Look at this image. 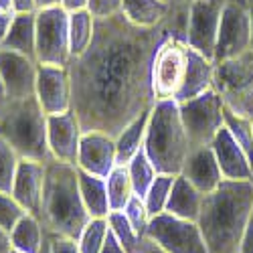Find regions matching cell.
Wrapping results in <instances>:
<instances>
[{"label": "cell", "mask_w": 253, "mask_h": 253, "mask_svg": "<svg viewBox=\"0 0 253 253\" xmlns=\"http://www.w3.org/2000/svg\"><path fill=\"white\" fill-rule=\"evenodd\" d=\"M0 10L12 12V0H0Z\"/></svg>", "instance_id": "7dc6e473"}, {"label": "cell", "mask_w": 253, "mask_h": 253, "mask_svg": "<svg viewBox=\"0 0 253 253\" xmlns=\"http://www.w3.org/2000/svg\"><path fill=\"white\" fill-rule=\"evenodd\" d=\"M136 253H164L160 247H156L150 239H146V237H142V241H140V245H138V249H136Z\"/></svg>", "instance_id": "7bdbcfd3"}, {"label": "cell", "mask_w": 253, "mask_h": 253, "mask_svg": "<svg viewBox=\"0 0 253 253\" xmlns=\"http://www.w3.org/2000/svg\"><path fill=\"white\" fill-rule=\"evenodd\" d=\"M37 59L10 49H0V77H2L10 99L35 95L37 85Z\"/></svg>", "instance_id": "9a60e30c"}, {"label": "cell", "mask_w": 253, "mask_h": 253, "mask_svg": "<svg viewBox=\"0 0 253 253\" xmlns=\"http://www.w3.org/2000/svg\"><path fill=\"white\" fill-rule=\"evenodd\" d=\"M105 186H108V201L112 211H124L128 201L136 195L126 164H116L112 168V172L105 176Z\"/></svg>", "instance_id": "4316f807"}, {"label": "cell", "mask_w": 253, "mask_h": 253, "mask_svg": "<svg viewBox=\"0 0 253 253\" xmlns=\"http://www.w3.org/2000/svg\"><path fill=\"white\" fill-rule=\"evenodd\" d=\"M0 253H12V239L10 231L0 227Z\"/></svg>", "instance_id": "b9f144b4"}, {"label": "cell", "mask_w": 253, "mask_h": 253, "mask_svg": "<svg viewBox=\"0 0 253 253\" xmlns=\"http://www.w3.org/2000/svg\"><path fill=\"white\" fill-rule=\"evenodd\" d=\"M61 6L67 12H73V10L87 8V0H61Z\"/></svg>", "instance_id": "ee69618b"}, {"label": "cell", "mask_w": 253, "mask_h": 253, "mask_svg": "<svg viewBox=\"0 0 253 253\" xmlns=\"http://www.w3.org/2000/svg\"><path fill=\"white\" fill-rule=\"evenodd\" d=\"M203 197L205 195L195 184H191L182 174H176L172 188H170V195H168L164 213H170L174 217L188 219V221H197L201 205H203Z\"/></svg>", "instance_id": "ffe728a7"}, {"label": "cell", "mask_w": 253, "mask_h": 253, "mask_svg": "<svg viewBox=\"0 0 253 253\" xmlns=\"http://www.w3.org/2000/svg\"><path fill=\"white\" fill-rule=\"evenodd\" d=\"M188 4L172 2L162 25L144 29L122 12L95 18L93 39L79 57H71V108L83 132L116 138L140 114L154 108L150 83L152 57L172 33H186Z\"/></svg>", "instance_id": "6da1fadb"}, {"label": "cell", "mask_w": 253, "mask_h": 253, "mask_svg": "<svg viewBox=\"0 0 253 253\" xmlns=\"http://www.w3.org/2000/svg\"><path fill=\"white\" fill-rule=\"evenodd\" d=\"M247 2H251V0H247Z\"/></svg>", "instance_id": "11a10c76"}, {"label": "cell", "mask_w": 253, "mask_h": 253, "mask_svg": "<svg viewBox=\"0 0 253 253\" xmlns=\"http://www.w3.org/2000/svg\"><path fill=\"white\" fill-rule=\"evenodd\" d=\"M45 164L39 160H23L20 158L18 170L12 184V197L27 213L39 215L41 199H43V184H45Z\"/></svg>", "instance_id": "e0dca14e"}, {"label": "cell", "mask_w": 253, "mask_h": 253, "mask_svg": "<svg viewBox=\"0 0 253 253\" xmlns=\"http://www.w3.org/2000/svg\"><path fill=\"white\" fill-rule=\"evenodd\" d=\"M12 16H14V12L0 10V49H2V45H4V39H6V33H8V29H10Z\"/></svg>", "instance_id": "f35d334b"}, {"label": "cell", "mask_w": 253, "mask_h": 253, "mask_svg": "<svg viewBox=\"0 0 253 253\" xmlns=\"http://www.w3.org/2000/svg\"><path fill=\"white\" fill-rule=\"evenodd\" d=\"M0 138L8 142L23 160H51L47 144V114L41 108L37 95L8 101L4 112L0 114Z\"/></svg>", "instance_id": "5b68a950"}, {"label": "cell", "mask_w": 253, "mask_h": 253, "mask_svg": "<svg viewBox=\"0 0 253 253\" xmlns=\"http://www.w3.org/2000/svg\"><path fill=\"white\" fill-rule=\"evenodd\" d=\"M12 253H20V251H16V249H12Z\"/></svg>", "instance_id": "f5cc1de1"}, {"label": "cell", "mask_w": 253, "mask_h": 253, "mask_svg": "<svg viewBox=\"0 0 253 253\" xmlns=\"http://www.w3.org/2000/svg\"><path fill=\"white\" fill-rule=\"evenodd\" d=\"M39 253H51V247H49V235H47V239H45V243H43V247H41Z\"/></svg>", "instance_id": "681fc988"}, {"label": "cell", "mask_w": 253, "mask_h": 253, "mask_svg": "<svg viewBox=\"0 0 253 253\" xmlns=\"http://www.w3.org/2000/svg\"><path fill=\"white\" fill-rule=\"evenodd\" d=\"M37 0H12V12L23 14V12H37Z\"/></svg>", "instance_id": "ab89813d"}, {"label": "cell", "mask_w": 253, "mask_h": 253, "mask_svg": "<svg viewBox=\"0 0 253 253\" xmlns=\"http://www.w3.org/2000/svg\"><path fill=\"white\" fill-rule=\"evenodd\" d=\"M237 253H253V213L243 229V235L239 241V251Z\"/></svg>", "instance_id": "74e56055"}, {"label": "cell", "mask_w": 253, "mask_h": 253, "mask_svg": "<svg viewBox=\"0 0 253 253\" xmlns=\"http://www.w3.org/2000/svg\"><path fill=\"white\" fill-rule=\"evenodd\" d=\"M10 239H12V249L20 253H39L47 239V233L43 231V225H41L39 217L27 213L12 227Z\"/></svg>", "instance_id": "d4e9b609"}, {"label": "cell", "mask_w": 253, "mask_h": 253, "mask_svg": "<svg viewBox=\"0 0 253 253\" xmlns=\"http://www.w3.org/2000/svg\"><path fill=\"white\" fill-rule=\"evenodd\" d=\"M99 253H126V251L120 245V241L112 235V231H108V237H105V243H103V247H101Z\"/></svg>", "instance_id": "60d3db41"}, {"label": "cell", "mask_w": 253, "mask_h": 253, "mask_svg": "<svg viewBox=\"0 0 253 253\" xmlns=\"http://www.w3.org/2000/svg\"><path fill=\"white\" fill-rule=\"evenodd\" d=\"M87 10L95 18L114 16L122 12V0H87Z\"/></svg>", "instance_id": "d590c367"}, {"label": "cell", "mask_w": 253, "mask_h": 253, "mask_svg": "<svg viewBox=\"0 0 253 253\" xmlns=\"http://www.w3.org/2000/svg\"><path fill=\"white\" fill-rule=\"evenodd\" d=\"M37 217L49 237L79 239L91 217L79 193V172L75 164L55 158L45 164L43 199Z\"/></svg>", "instance_id": "3957f363"}, {"label": "cell", "mask_w": 253, "mask_h": 253, "mask_svg": "<svg viewBox=\"0 0 253 253\" xmlns=\"http://www.w3.org/2000/svg\"><path fill=\"white\" fill-rule=\"evenodd\" d=\"M164 2H168V4H172V2H174V0H164Z\"/></svg>", "instance_id": "816d5d0a"}, {"label": "cell", "mask_w": 253, "mask_h": 253, "mask_svg": "<svg viewBox=\"0 0 253 253\" xmlns=\"http://www.w3.org/2000/svg\"><path fill=\"white\" fill-rule=\"evenodd\" d=\"M211 148H213L225 180H253V166L247 154L241 150V146L233 140L225 126L211 142Z\"/></svg>", "instance_id": "ac0fdd59"}, {"label": "cell", "mask_w": 253, "mask_h": 253, "mask_svg": "<svg viewBox=\"0 0 253 253\" xmlns=\"http://www.w3.org/2000/svg\"><path fill=\"white\" fill-rule=\"evenodd\" d=\"M213 89L227 110L253 118V49L213 63Z\"/></svg>", "instance_id": "52a82bcc"}, {"label": "cell", "mask_w": 253, "mask_h": 253, "mask_svg": "<svg viewBox=\"0 0 253 253\" xmlns=\"http://www.w3.org/2000/svg\"><path fill=\"white\" fill-rule=\"evenodd\" d=\"M223 110H225V105L213 87L193 99L178 103L180 120L186 130L191 150L203 148V146H211L217 132L225 126Z\"/></svg>", "instance_id": "ba28073f"}, {"label": "cell", "mask_w": 253, "mask_h": 253, "mask_svg": "<svg viewBox=\"0 0 253 253\" xmlns=\"http://www.w3.org/2000/svg\"><path fill=\"white\" fill-rule=\"evenodd\" d=\"M124 213H126V217H128V221L132 223V227L138 231V235L144 237L146 227H148V223H150V219H152L150 213H148V209H146L144 199L138 197V195H134V197L128 201V205L124 207Z\"/></svg>", "instance_id": "e575fe53"}, {"label": "cell", "mask_w": 253, "mask_h": 253, "mask_svg": "<svg viewBox=\"0 0 253 253\" xmlns=\"http://www.w3.org/2000/svg\"><path fill=\"white\" fill-rule=\"evenodd\" d=\"M79 172V193L85 205L87 213L91 219H105L110 215V201H108V186H105V178L89 174L85 170L77 168Z\"/></svg>", "instance_id": "603a6c76"}, {"label": "cell", "mask_w": 253, "mask_h": 253, "mask_svg": "<svg viewBox=\"0 0 253 253\" xmlns=\"http://www.w3.org/2000/svg\"><path fill=\"white\" fill-rule=\"evenodd\" d=\"M81 136H83V128L73 110L65 114L47 116V144L51 158L77 166Z\"/></svg>", "instance_id": "5bb4252c"}, {"label": "cell", "mask_w": 253, "mask_h": 253, "mask_svg": "<svg viewBox=\"0 0 253 253\" xmlns=\"http://www.w3.org/2000/svg\"><path fill=\"white\" fill-rule=\"evenodd\" d=\"M8 101H10V95H8V91H6V85H4L2 77H0V114L4 112V108L8 105Z\"/></svg>", "instance_id": "f6af8a7d"}, {"label": "cell", "mask_w": 253, "mask_h": 253, "mask_svg": "<svg viewBox=\"0 0 253 253\" xmlns=\"http://www.w3.org/2000/svg\"><path fill=\"white\" fill-rule=\"evenodd\" d=\"M193 47L186 43V33H172L158 45L152 57L150 83L156 101H178L191 63Z\"/></svg>", "instance_id": "8992f818"}, {"label": "cell", "mask_w": 253, "mask_h": 253, "mask_svg": "<svg viewBox=\"0 0 253 253\" xmlns=\"http://www.w3.org/2000/svg\"><path fill=\"white\" fill-rule=\"evenodd\" d=\"M249 18H251V45H249V49H253V0L249 2Z\"/></svg>", "instance_id": "c3c4849f"}, {"label": "cell", "mask_w": 253, "mask_h": 253, "mask_svg": "<svg viewBox=\"0 0 253 253\" xmlns=\"http://www.w3.org/2000/svg\"><path fill=\"white\" fill-rule=\"evenodd\" d=\"M225 2L227 0H193L188 4L186 43L211 61L215 57V45Z\"/></svg>", "instance_id": "7c38bea8"}, {"label": "cell", "mask_w": 253, "mask_h": 253, "mask_svg": "<svg viewBox=\"0 0 253 253\" xmlns=\"http://www.w3.org/2000/svg\"><path fill=\"white\" fill-rule=\"evenodd\" d=\"M35 95L47 116L65 114L71 108V75L69 67L39 63Z\"/></svg>", "instance_id": "4fadbf2b"}, {"label": "cell", "mask_w": 253, "mask_h": 253, "mask_svg": "<svg viewBox=\"0 0 253 253\" xmlns=\"http://www.w3.org/2000/svg\"><path fill=\"white\" fill-rule=\"evenodd\" d=\"M108 231H110L108 219H91L77 239L79 251L81 253H99L105 243V237H108Z\"/></svg>", "instance_id": "1f68e13d"}, {"label": "cell", "mask_w": 253, "mask_h": 253, "mask_svg": "<svg viewBox=\"0 0 253 253\" xmlns=\"http://www.w3.org/2000/svg\"><path fill=\"white\" fill-rule=\"evenodd\" d=\"M170 10L172 4L164 2V0H122V14L130 23L144 29L162 25Z\"/></svg>", "instance_id": "7402d4cb"}, {"label": "cell", "mask_w": 253, "mask_h": 253, "mask_svg": "<svg viewBox=\"0 0 253 253\" xmlns=\"http://www.w3.org/2000/svg\"><path fill=\"white\" fill-rule=\"evenodd\" d=\"M253 213V180H223L203 197L197 225L209 253H237Z\"/></svg>", "instance_id": "7a4b0ae2"}, {"label": "cell", "mask_w": 253, "mask_h": 253, "mask_svg": "<svg viewBox=\"0 0 253 253\" xmlns=\"http://www.w3.org/2000/svg\"><path fill=\"white\" fill-rule=\"evenodd\" d=\"M251 45V18L247 0H227L215 45V61H223L247 51Z\"/></svg>", "instance_id": "8fae6325"}, {"label": "cell", "mask_w": 253, "mask_h": 253, "mask_svg": "<svg viewBox=\"0 0 253 253\" xmlns=\"http://www.w3.org/2000/svg\"><path fill=\"white\" fill-rule=\"evenodd\" d=\"M148 118H150V110L140 114L134 122H130L116 136L118 164H128L144 148V136H146V128H148Z\"/></svg>", "instance_id": "cb8c5ba5"}, {"label": "cell", "mask_w": 253, "mask_h": 253, "mask_svg": "<svg viewBox=\"0 0 253 253\" xmlns=\"http://www.w3.org/2000/svg\"><path fill=\"white\" fill-rule=\"evenodd\" d=\"M51 253H81L77 239L71 237H49Z\"/></svg>", "instance_id": "8d00e7d4"}, {"label": "cell", "mask_w": 253, "mask_h": 253, "mask_svg": "<svg viewBox=\"0 0 253 253\" xmlns=\"http://www.w3.org/2000/svg\"><path fill=\"white\" fill-rule=\"evenodd\" d=\"M118 164L116 138L101 132H83L79 142L77 168L105 178Z\"/></svg>", "instance_id": "2e32d148"}, {"label": "cell", "mask_w": 253, "mask_h": 253, "mask_svg": "<svg viewBox=\"0 0 253 253\" xmlns=\"http://www.w3.org/2000/svg\"><path fill=\"white\" fill-rule=\"evenodd\" d=\"M126 166H128V172H130V180H132V186H134V193L144 199V195L148 193L150 184L154 182V178H156V174H158L156 168L152 166L150 158L146 156L144 148H142L128 164H126Z\"/></svg>", "instance_id": "83f0119b"}, {"label": "cell", "mask_w": 253, "mask_h": 253, "mask_svg": "<svg viewBox=\"0 0 253 253\" xmlns=\"http://www.w3.org/2000/svg\"><path fill=\"white\" fill-rule=\"evenodd\" d=\"M223 120H225V128L229 130V134L233 136V140L241 146V150L247 154L251 166H253V126L249 118L237 116L231 110H223Z\"/></svg>", "instance_id": "f1b7e54d"}, {"label": "cell", "mask_w": 253, "mask_h": 253, "mask_svg": "<svg viewBox=\"0 0 253 253\" xmlns=\"http://www.w3.org/2000/svg\"><path fill=\"white\" fill-rule=\"evenodd\" d=\"M146 239H150L164 253H209L197 221L160 213L146 227Z\"/></svg>", "instance_id": "30bf717a"}, {"label": "cell", "mask_w": 253, "mask_h": 253, "mask_svg": "<svg viewBox=\"0 0 253 253\" xmlns=\"http://www.w3.org/2000/svg\"><path fill=\"white\" fill-rule=\"evenodd\" d=\"M69 61V12L63 6L37 10V63L67 67Z\"/></svg>", "instance_id": "9c48e42d"}, {"label": "cell", "mask_w": 253, "mask_h": 253, "mask_svg": "<svg viewBox=\"0 0 253 253\" xmlns=\"http://www.w3.org/2000/svg\"><path fill=\"white\" fill-rule=\"evenodd\" d=\"M144 152L158 174L176 176L182 172L184 160L191 152V144L176 101L162 99L154 103L144 136Z\"/></svg>", "instance_id": "277c9868"}, {"label": "cell", "mask_w": 253, "mask_h": 253, "mask_svg": "<svg viewBox=\"0 0 253 253\" xmlns=\"http://www.w3.org/2000/svg\"><path fill=\"white\" fill-rule=\"evenodd\" d=\"M174 178H176L174 174H156L154 182L148 188V193L144 195V203H146V209H148L150 217H156V215L164 213Z\"/></svg>", "instance_id": "4dcf8cb0"}, {"label": "cell", "mask_w": 253, "mask_h": 253, "mask_svg": "<svg viewBox=\"0 0 253 253\" xmlns=\"http://www.w3.org/2000/svg\"><path fill=\"white\" fill-rule=\"evenodd\" d=\"M27 215V211L16 203V199L10 193L0 191V227L12 231V227Z\"/></svg>", "instance_id": "836d02e7"}, {"label": "cell", "mask_w": 253, "mask_h": 253, "mask_svg": "<svg viewBox=\"0 0 253 253\" xmlns=\"http://www.w3.org/2000/svg\"><path fill=\"white\" fill-rule=\"evenodd\" d=\"M2 47L37 59V12H23L12 16Z\"/></svg>", "instance_id": "44dd1931"}, {"label": "cell", "mask_w": 253, "mask_h": 253, "mask_svg": "<svg viewBox=\"0 0 253 253\" xmlns=\"http://www.w3.org/2000/svg\"><path fill=\"white\" fill-rule=\"evenodd\" d=\"M93 29H95V16L87 10H73L69 12V47H71V57H79L85 51L93 39Z\"/></svg>", "instance_id": "484cf974"}, {"label": "cell", "mask_w": 253, "mask_h": 253, "mask_svg": "<svg viewBox=\"0 0 253 253\" xmlns=\"http://www.w3.org/2000/svg\"><path fill=\"white\" fill-rule=\"evenodd\" d=\"M108 219V227L112 231V235L120 241V245L124 247L126 253H136L142 237L138 235V231L132 227V223L128 221L124 211H110Z\"/></svg>", "instance_id": "f546056e"}, {"label": "cell", "mask_w": 253, "mask_h": 253, "mask_svg": "<svg viewBox=\"0 0 253 253\" xmlns=\"http://www.w3.org/2000/svg\"><path fill=\"white\" fill-rule=\"evenodd\" d=\"M20 164V156L12 150V146L0 138V191L12 193L14 176Z\"/></svg>", "instance_id": "d6a6232c"}, {"label": "cell", "mask_w": 253, "mask_h": 253, "mask_svg": "<svg viewBox=\"0 0 253 253\" xmlns=\"http://www.w3.org/2000/svg\"><path fill=\"white\" fill-rule=\"evenodd\" d=\"M180 174L191 184H195L203 195L215 191V188L225 180L211 146L193 148L191 152H188Z\"/></svg>", "instance_id": "d6986e66"}, {"label": "cell", "mask_w": 253, "mask_h": 253, "mask_svg": "<svg viewBox=\"0 0 253 253\" xmlns=\"http://www.w3.org/2000/svg\"><path fill=\"white\" fill-rule=\"evenodd\" d=\"M178 2H184V4H191L193 0H178Z\"/></svg>", "instance_id": "f907efd6"}, {"label": "cell", "mask_w": 253, "mask_h": 253, "mask_svg": "<svg viewBox=\"0 0 253 253\" xmlns=\"http://www.w3.org/2000/svg\"><path fill=\"white\" fill-rule=\"evenodd\" d=\"M251 126H253V118H251Z\"/></svg>", "instance_id": "db71d44e"}, {"label": "cell", "mask_w": 253, "mask_h": 253, "mask_svg": "<svg viewBox=\"0 0 253 253\" xmlns=\"http://www.w3.org/2000/svg\"><path fill=\"white\" fill-rule=\"evenodd\" d=\"M51 6H61V0H37V8H51Z\"/></svg>", "instance_id": "bcb514c9"}]
</instances>
